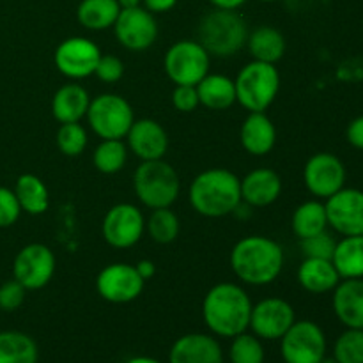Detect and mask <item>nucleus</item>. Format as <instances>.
Wrapping results in <instances>:
<instances>
[{"label":"nucleus","instance_id":"f257e3e1","mask_svg":"<svg viewBox=\"0 0 363 363\" xmlns=\"http://www.w3.org/2000/svg\"><path fill=\"white\" fill-rule=\"evenodd\" d=\"M252 300L247 291L233 282L213 286L202 300V319L213 335L233 339L250 326Z\"/></svg>","mask_w":363,"mask_h":363},{"label":"nucleus","instance_id":"f03ea898","mask_svg":"<svg viewBox=\"0 0 363 363\" xmlns=\"http://www.w3.org/2000/svg\"><path fill=\"white\" fill-rule=\"evenodd\" d=\"M230 269L248 286H268L275 282L284 268V250L280 243L266 236H247L230 250Z\"/></svg>","mask_w":363,"mask_h":363},{"label":"nucleus","instance_id":"7ed1b4c3","mask_svg":"<svg viewBox=\"0 0 363 363\" xmlns=\"http://www.w3.org/2000/svg\"><path fill=\"white\" fill-rule=\"evenodd\" d=\"M188 201L206 218L230 215L241 202V179L227 169H208L197 174L188 188Z\"/></svg>","mask_w":363,"mask_h":363},{"label":"nucleus","instance_id":"20e7f679","mask_svg":"<svg viewBox=\"0 0 363 363\" xmlns=\"http://www.w3.org/2000/svg\"><path fill=\"white\" fill-rule=\"evenodd\" d=\"M248 39V27L238 11L213 9L201 18L197 27V41L211 57H233Z\"/></svg>","mask_w":363,"mask_h":363},{"label":"nucleus","instance_id":"39448f33","mask_svg":"<svg viewBox=\"0 0 363 363\" xmlns=\"http://www.w3.org/2000/svg\"><path fill=\"white\" fill-rule=\"evenodd\" d=\"M133 190L145 208H170L179 197L181 181L170 163L163 160H152V162H142L135 170Z\"/></svg>","mask_w":363,"mask_h":363},{"label":"nucleus","instance_id":"423d86ee","mask_svg":"<svg viewBox=\"0 0 363 363\" xmlns=\"http://www.w3.org/2000/svg\"><path fill=\"white\" fill-rule=\"evenodd\" d=\"M236 101L248 112H266L280 91V73L275 64L252 60L241 67L236 80Z\"/></svg>","mask_w":363,"mask_h":363},{"label":"nucleus","instance_id":"0eeeda50","mask_svg":"<svg viewBox=\"0 0 363 363\" xmlns=\"http://www.w3.org/2000/svg\"><path fill=\"white\" fill-rule=\"evenodd\" d=\"M85 117L91 130L101 140H123L126 138L131 124L135 123L133 108L128 99L119 94H110V92L91 99Z\"/></svg>","mask_w":363,"mask_h":363},{"label":"nucleus","instance_id":"6e6552de","mask_svg":"<svg viewBox=\"0 0 363 363\" xmlns=\"http://www.w3.org/2000/svg\"><path fill=\"white\" fill-rule=\"evenodd\" d=\"M211 55L195 39L177 41L167 50L163 67L174 85H197L209 73Z\"/></svg>","mask_w":363,"mask_h":363},{"label":"nucleus","instance_id":"1a4fd4ad","mask_svg":"<svg viewBox=\"0 0 363 363\" xmlns=\"http://www.w3.org/2000/svg\"><path fill=\"white\" fill-rule=\"evenodd\" d=\"M286 363H319L326 357V335L314 321H294L280 339Z\"/></svg>","mask_w":363,"mask_h":363},{"label":"nucleus","instance_id":"9d476101","mask_svg":"<svg viewBox=\"0 0 363 363\" xmlns=\"http://www.w3.org/2000/svg\"><path fill=\"white\" fill-rule=\"evenodd\" d=\"M145 233V218L140 209L130 202H121L106 211L101 223L103 240L113 248H131Z\"/></svg>","mask_w":363,"mask_h":363},{"label":"nucleus","instance_id":"9b49d317","mask_svg":"<svg viewBox=\"0 0 363 363\" xmlns=\"http://www.w3.org/2000/svg\"><path fill=\"white\" fill-rule=\"evenodd\" d=\"M145 280L137 268L128 262H113L105 266L96 277V291L108 303L123 305L135 301L142 294Z\"/></svg>","mask_w":363,"mask_h":363},{"label":"nucleus","instance_id":"f8f14e48","mask_svg":"<svg viewBox=\"0 0 363 363\" xmlns=\"http://www.w3.org/2000/svg\"><path fill=\"white\" fill-rule=\"evenodd\" d=\"M55 273V255L46 245H25L13 262V279L27 291L43 289Z\"/></svg>","mask_w":363,"mask_h":363},{"label":"nucleus","instance_id":"ddd939ff","mask_svg":"<svg viewBox=\"0 0 363 363\" xmlns=\"http://www.w3.org/2000/svg\"><path fill=\"white\" fill-rule=\"evenodd\" d=\"M99 57H101V50L94 41L74 35V38L64 39L57 46L53 53V62L64 77L71 80H82L94 74Z\"/></svg>","mask_w":363,"mask_h":363},{"label":"nucleus","instance_id":"4468645a","mask_svg":"<svg viewBox=\"0 0 363 363\" xmlns=\"http://www.w3.org/2000/svg\"><path fill=\"white\" fill-rule=\"evenodd\" d=\"M113 32L121 46L131 52H144L151 48L158 39V23L155 14L138 6L131 9H121L113 23Z\"/></svg>","mask_w":363,"mask_h":363},{"label":"nucleus","instance_id":"2eb2a0df","mask_svg":"<svg viewBox=\"0 0 363 363\" xmlns=\"http://www.w3.org/2000/svg\"><path fill=\"white\" fill-rule=\"evenodd\" d=\"M296 321V314L289 301L282 298H264L252 307L250 326L261 340H280Z\"/></svg>","mask_w":363,"mask_h":363},{"label":"nucleus","instance_id":"dca6fc26","mask_svg":"<svg viewBox=\"0 0 363 363\" xmlns=\"http://www.w3.org/2000/svg\"><path fill=\"white\" fill-rule=\"evenodd\" d=\"M303 183L314 197L326 201L344 188L346 167L332 152H318L305 163Z\"/></svg>","mask_w":363,"mask_h":363},{"label":"nucleus","instance_id":"f3484780","mask_svg":"<svg viewBox=\"0 0 363 363\" xmlns=\"http://www.w3.org/2000/svg\"><path fill=\"white\" fill-rule=\"evenodd\" d=\"M328 225L342 236L363 234V191L340 188L325 202Z\"/></svg>","mask_w":363,"mask_h":363},{"label":"nucleus","instance_id":"a211bd4d","mask_svg":"<svg viewBox=\"0 0 363 363\" xmlns=\"http://www.w3.org/2000/svg\"><path fill=\"white\" fill-rule=\"evenodd\" d=\"M128 149L142 162L163 160L169 151V135L155 119H135L126 135Z\"/></svg>","mask_w":363,"mask_h":363},{"label":"nucleus","instance_id":"6ab92c4d","mask_svg":"<svg viewBox=\"0 0 363 363\" xmlns=\"http://www.w3.org/2000/svg\"><path fill=\"white\" fill-rule=\"evenodd\" d=\"M223 351L218 340L208 333H186L172 344L169 363H222Z\"/></svg>","mask_w":363,"mask_h":363},{"label":"nucleus","instance_id":"aec40b11","mask_svg":"<svg viewBox=\"0 0 363 363\" xmlns=\"http://www.w3.org/2000/svg\"><path fill=\"white\" fill-rule=\"evenodd\" d=\"M282 194V177L273 169H255L241 179V201L252 208L272 206Z\"/></svg>","mask_w":363,"mask_h":363},{"label":"nucleus","instance_id":"412c9836","mask_svg":"<svg viewBox=\"0 0 363 363\" xmlns=\"http://www.w3.org/2000/svg\"><path fill=\"white\" fill-rule=\"evenodd\" d=\"M333 312L346 328L363 330V279H342L337 284Z\"/></svg>","mask_w":363,"mask_h":363},{"label":"nucleus","instance_id":"4be33fe9","mask_svg":"<svg viewBox=\"0 0 363 363\" xmlns=\"http://www.w3.org/2000/svg\"><path fill=\"white\" fill-rule=\"evenodd\" d=\"M240 140L252 156H266L277 144V128L266 112H248L240 130Z\"/></svg>","mask_w":363,"mask_h":363},{"label":"nucleus","instance_id":"5701e85b","mask_svg":"<svg viewBox=\"0 0 363 363\" xmlns=\"http://www.w3.org/2000/svg\"><path fill=\"white\" fill-rule=\"evenodd\" d=\"M91 96L80 84H66L53 94L52 113L60 124L80 123L87 116Z\"/></svg>","mask_w":363,"mask_h":363},{"label":"nucleus","instance_id":"b1692460","mask_svg":"<svg viewBox=\"0 0 363 363\" xmlns=\"http://www.w3.org/2000/svg\"><path fill=\"white\" fill-rule=\"evenodd\" d=\"M340 280L342 279L330 259L305 257L298 268V282L307 293L312 294L330 293Z\"/></svg>","mask_w":363,"mask_h":363},{"label":"nucleus","instance_id":"393cba45","mask_svg":"<svg viewBox=\"0 0 363 363\" xmlns=\"http://www.w3.org/2000/svg\"><path fill=\"white\" fill-rule=\"evenodd\" d=\"M195 87L201 105L209 110H227L236 103V85L225 74L208 73Z\"/></svg>","mask_w":363,"mask_h":363},{"label":"nucleus","instance_id":"a878e982","mask_svg":"<svg viewBox=\"0 0 363 363\" xmlns=\"http://www.w3.org/2000/svg\"><path fill=\"white\" fill-rule=\"evenodd\" d=\"M247 46L254 60L277 64L286 53V38L279 28L261 25V27L248 32Z\"/></svg>","mask_w":363,"mask_h":363},{"label":"nucleus","instance_id":"bb28decb","mask_svg":"<svg viewBox=\"0 0 363 363\" xmlns=\"http://www.w3.org/2000/svg\"><path fill=\"white\" fill-rule=\"evenodd\" d=\"M14 194L21 206V211L28 215H43L50 208V194L43 179L35 174H21L14 184Z\"/></svg>","mask_w":363,"mask_h":363},{"label":"nucleus","instance_id":"cd10ccee","mask_svg":"<svg viewBox=\"0 0 363 363\" xmlns=\"http://www.w3.org/2000/svg\"><path fill=\"white\" fill-rule=\"evenodd\" d=\"M332 262L340 279H363V234L337 241Z\"/></svg>","mask_w":363,"mask_h":363},{"label":"nucleus","instance_id":"c85d7f7f","mask_svg":"<svg viewBox=\"0 0 363 363\" xmlns=\"http://www.w3.org/2000/svg\"><path fill=\"white\" fill-rule=\"evenodd\" d=\"M121 6L117 0H82L78 4L77 18L78 23L87 30H106L113 27Z\"/></svg>","mask_w":363,"mask_h":363},{"label":"nucleus","instance_id":"c756f323","mask_svg":"<svg viewBox=\"0 0 363 363\" xmlns=\"http://www.w3.org/2000/svg\"><path fill=\"white\" fill-rule=\"evenodd\" d=\"M39 350L30 335L16 330L0 332V363H38Z\"/></svg>","mask_w":363,"mask_h":363},{"label":"nucleus","instance_id":"7c9ffc66","mask_svg":"<svg viewBox=\"0 0 363 363\" xmlns=\"http://www.w3.org/2000/svg\"><path fill=\"white\" fill-rule=\"evenodd\" d=\"M291 227H293V233L300 240L315 236V234L326 230V227H328V216H326L325 204L319 201H307L303 204H300L294 209Z\"/></svg>","mask_w":363,"mask_h":363},{"label":"nucleus","instance_id":"2f4dec72","mask_svg":"<svg viewBox=\"0 0 363 363\" xmlns=\"http://www.w3.org/2000/svg\"><path fill=\"white\" fill-rule=\"evenodd\" d=\"M145 230L155 243L170 245L179 236L181 222L170 208L152 209L149 218L145 220Z\"/></svg>","mask_w":363,"mask_h":363},{"label":"nucleus","instance_id":"473e14b6","mask_svg":"<svg viewBox=\"0 0 363 363\" xmlns=\"http://www.w3.org/2000/svg\"><path fill=\"white\" fill-rule=\"evenodd\" d=\"M96 170L101 174H117L128 162V145L123 140H101L92 155Z\"/></svg>","mask_w":363,"mask_h":363},{"label":"nucleus","instance_id":"72a5a7b5","mask_svg":"<svg viewBox=\"0 0 363 363\" xmlns=\"http://www.w3.org/2000/svg\"><path fill=\"white\" fill-rule=\"evenodd\" d=\"M230 363H264L266 351L261 339L254 333H240L233 337L229 347Z\"/></svg>","mask_w":363,"mask_h":363},{"label":"nucleus","instance_id":"f704fd0d","mask_svg":"<svg viewBox=\"0 0 363 363\" xmlns=\"http://www.w3.org/2000/svg\"><path fill=\"white\" fill-rule=\"evenodd\" d=\"M87 130L80 123H66L60 124L57 131V147L64 156H80L87 147Z\"/></svg>","mask_w":363,"mask_h":363},{"label":"nucleus","instance_id":"c9c22d12","mask_svg":"<svg viewBox=\"0 0 363 363\" xmlns=\"http://www.w3.org/2000/svg\"><path fill=\"white\" fill-rule=\"evenodd\" d=\"M333 358L339 363H363V330L347 328L333 346Z\"/></svg>","mask_w":363,"mask_h":363},{"label":"nucleus","instance_id":"e433bc0d","mask_svg":"<svg viewBox=\"0 0 363 363\" xmlns=\"http://www.w3.org/2000/svg\"><path fill=\"white\" fill-rule=\"evenodd\" d=\"M335 247H337V241L333 240L332 234L326 233V230L315 234V236L300 240V248L303 257L330 259V261H332Z\"/></svg>","mask_w":363,"mask_h":363},{"label":"nucleus","instance_id":"4c0bfd02","mask_svg":"<svg viewBox=\"0 0 363 363\" xmlns=\"http://www.w3.org/2000/svg\"><path fill=\"white\" fill-rule=\"evenodd\" d=\"M21 215V206L14 190L0 186V229L14 225Z\"/></svg>","mask_w":363,"mask_h":363},{"label":"nucleus","instance_id":"58836bf2","mask_svg":"<svg viewBox=\"0 0 363 363\" xmlns=\"http://www.w3.org/2000/svg\"><path fill=\"white\" fill-rule=\"evenodd\" d=\"M27 289L18 280H7L0 286V311L14 312L23 305Z\"/></svg>","mask_w":363,"mask_h":363},{"label":"nucleus","instance_id":"ea45409f","mask_svg":"<svg viewBox=\"0 0 363 363\" xmlns=\"http://www.w3.org/2000/svg\"><path fill=\"white\" fill-rule=\"evenodd\" d=\"M94 74L103 84H117L124 74V62L116 55H101Z\"/></svg>","mask_w":363,"mask_h":363},{"label":"nucleus","instance_id":"a19ab883","mask_svg":"<svg viewBox=\"0 0 363 363\" xmlns=\"http://www.w3.org/2000/svg\"><path fill=\"white\" fill-rule=\"evenodd\" d=\"M172 105L177 112L190 113L201 105L195 85H176L172 92Z\"/></svg>","mask_w":363,"mask_h":363},{"label":"nucleus","instance_id":"79ce46f5","mask_svg":"<svg viewBox=\"0 0 363 363\" xmlns=\"http://www.w3.org/2000/svg\"><path fill=\"white\" fill-rule=\"evenodd\" d=\"M346 137H347V142H350L353 147L362 149L363 151V116L357 117V119H353L350 124H347Z\"/></svg>","mask_w":363,"mask_h":363},{"label":"nucleus","instance_id":"37998d69","mask_svg":"<svg viewBox=\"0 0 363 363\" xmlns=\"http://www.w3.org/2000/svg\"><path fill=\"white\" fill-rule=\"evenodd\" d=\"M177 4V0H144V6L149 13L160 14V13H169L170 9H174Z\"/></svg>","mask_w":363,"mask_h":363},{"label":"nucleus","instance_id":"c03bdc74","mask_svg":"<svg viewBox=\"0 0 363 363\" xmlns=\"http://www.w3.org/2000/svg\"><path fill=\"white\" fill-rule=\"evenodd\" d=\"M135 268H137L138 275H140L144 280L152 279V277L156 275V264L152 261H149V259H142V261H138L137 264H135Z\"/></svg>","mask_w":363,"mask_h":363},{"label":"nucleus","instance_id":"a18cd8bd","mask_svg":"<svg viewBox=\"0 0 363 363\" xmlns=\"http://www.w3.org/2000/svg\"><path fill=\"white\" fill-rule=\"evenodd\" d=\"M216 9H230V11H238L241 6H243L247 0H209Z\"/></svg>","mask_w":363,"mask_h":363},{"label":"nucleus","instance_id":"49530a36","mask_svg":"<svg viewBox=\"0 0 363 363\" xmlns=\"http://www.w3.org/2000/svg\"><path fill=\"white\" fill-rule=\"evenodd\" d=\"M252 211H254V208H252L250 204H247V202H243V201H241L240 204L236 206V209H234V211L230 213V215H234V216H236L238 220H247L248 216L252 215Z\"/></svg>","mask_w":363,"mask_h":363},{"label":"nucleus","instance_id":"de8ad7c7","mask_svg":"<svg viewBox=\"0 0 363 363\" xmlns=\"http://www.w3.org/2000/svg\"><path fill=\"white\" fill-rule=\"evenodd\" d=\"M126 363H162V362L156 360V358H151V357H133V358H130Z\"/></svg>","mask_w":363,"mask_h":363},{"label":"nucleus","instance_id":"09e8293b","mask_svg":"<svg viewBox=\"0 0 363 363\" xmlns=\"http://www.w3.org/2000/svg\"><path fill=\"white\" fill-rule=\"evenodd\" d=\"M121 6V9H131V7H138L140 6L142 0H117Z\"/></svg>","mask_w":363,"mask_h":363},{"label":"nucleus","instance_id":"8fccbe9b","mask_svg":"<svg viewBox=\"0 0 363 363\" xmlns=\"http://www.w3.org/2000/svg\"><path fill=\"white\" fill-rule=\"evenodd\" d=\"M319 363H339V362H337L333 357H325Z\"/></svg>","mask_w":363,"mask_h":363},{"label":"nucleus","instance_id":"3c124183","mask_svg":"<svg viewBox=\"0 0 363 363\" xmlns=\"http://www.w3.org/2000/svg\"><path fill=\"white\" fill-rule=\"evenodd\" d=\"M261 2H277V0H261Z\"/></svg>","mask_w":363,"mask_h":363},{"label":"nucleus","instance_id":"603ef678","mask_svg":"<svg viewBox=\"0 0 363 363\" xmlns=\"http://www.w3.org/2000/svg\"><path fill=\"white\" fill-rule=\"evenodd\" d=\"M222 363H223V362H222Z\"/></svg>","mask_w":363,"mask_h":363}]
</instances>
